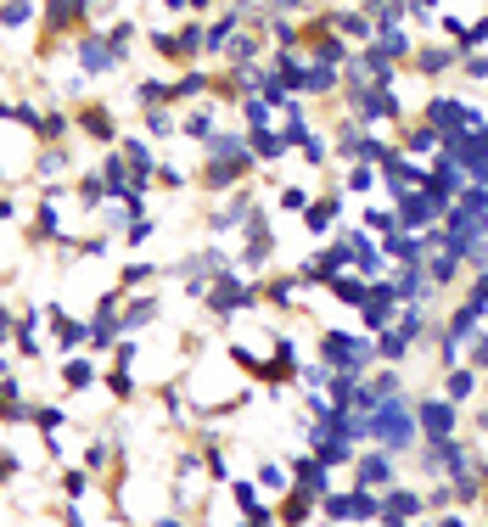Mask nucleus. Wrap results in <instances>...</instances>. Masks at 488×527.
I'll use <instances>...</instances> for the list:
<instances>
[{
	"instance_id": "1",
	"label": "nucleus",
	"mask_w": 488,
	"mask_h": 527,
	"mask_svg": "<svg viewBox=\"0 0 488 527\" xmlns=\"http://www.w3.org/2000/svg\"><path fill=\"white\" fill-rule=\"evenodd\" d=\"M152 51L163 62H197L202 57V23H180V29H152Z\"/></svg>"
},
{
	"instance_id": "2",
	"label": "nucleus",
	"mask_w": 488,
	"mask_h": 527,
	"mask_svg": "<svg viewBox=\"0 0 488 527\" xmlns=\"http://www.w3.org/2000/svg\"><path fill=\"white\" fill-rule=\"evenodd\" d=\"M73 62H79V73L85 79H101V73H113L118 62H113V51H107V34L101 29H73Z\"/></svg>"
},
{
	"instance_id": "3",
	"label": "nucleus",
	"mask_w": 488,
	"mask_h": 527,
	"mask_svg": "<svg viewBox=\"0 0 488 527\" xmlns=\"http://www.w3.org/2000/svg\"><path fill=\"white\" fill-rule=\"evenodd\" d=\"M73 129H79L85 141H96V146H118V118H113V107H107V101L79 107V113H73Z\"/></svg>"
},
{
	"instance_id": "4",
	"label": "nucleus",
	"mask_w": 488,
	"mask_h": 527,
	"mask_svg": "<svg viewBox=\"0 0 488 527\" xmlns=\"http://www.w3.org/2000/svg\"><path fill=\"white\" fill-rule=\"evenodd\" d=\"M432 219H444V202L432 197L427 186H421V191H404V197H399V225L404 230H427Z\"/></svg>"
},
{
	"instance_id": "5",
	"label": "nucleus",
	"mask_w": 488,
	"mask_h": 527,
	"mask_svg": "<svg viewBox=\"0 0 488 527\" xmlns=\"http://www.w3.org/2000/svg\"><path fill=\"white\" fill-rule=\"evenodd\" d=\"M399 483V466H393L388 449L376 455H354V488H393Z\"/></svg>"
},
{
	"instance_id": "6",
	"label": "nucleus",
	"mask_w": 488,
	"mask_h": 527,
	"mask_svg": "<svg viewBox=\"0 0 488 527\" xmlns=\"http://www.w3.org/2000/svg\"><path fill=\"white\" fill-rule=\"evenodd\" d=\"M416 427H421V438H449V432H455V404L449 399H416Z\"/></svg>"
},
{
	"instance_id": "7",
	"label": "nucleus",
	"mask_w": 488,
	"mask_h": 527,
	"mask_svg": "<svg viewBox=\"0 0 488 527\" xmlns=\"http://www.w3.org/2000/svg\"><path fill=\"white\" fill-rule=\"evenodd\" d=\"M247 152H253V163H275V157H287L292 141H287V129H247Z\"/></svg>"
},
{
	"instance_id": "8",
	"label": "nucleus",
	"mask_w": 488,
	"mask_h": 527,
	"mask_svg": "<svg viewBox=\"0 0 488 527\" xmlns=\"http://www.w3.org/2000/svg\"><path fill=\"white\" fill-rule=\"evenodd\" d=\"M421 511H427V494H416V488H399V483H393L388 494H382V516H399V522H416Z\"/></svg>"
},
{
	"instance_id": "9",
	"label": "nucleus",
	"mask_w": 488,
	"mask_h": 527,
	"mask_svg": "<svg viewBox=\"0 0 488 527\" xmlns=\"http://www.w3.org/2000/svg\"><path fill=\"white\" fill-rule=\"evenodd\" d=\"M62 174H68V146H45L40 157H34V180L45 186H62Z\"/></svg>"
},
{
	"instance_id": "10",
	"label": "nucleus",
	"mask_w": 488,
	"mask_h": 527,
	"mask_svg": "<svg viewBox=\"0 0 488 527\" xmlns=\"http://www.w3.org/2000/svg\"><path fill=\"white\" fill-rule=\"evenodd\" d=\"M158 320V298H130L118 303V331H146Z\"/></svg>"
},
{
	"instance_id": "11",
	"label": "nucleus",
	"mask_w": 488,
	"mask_h": 527,
	"mask_svg": "<svg viewBox=\"0 0 488 527\" xmlns=\"http://www.w3.org/2000/svg\"><path fill=\"white\" fill-rule=\"evenodd\" d=\"M135 40H141V23H135V17H118L113 29H107V51H113L118 68L130 62V45H135Z\"/></svg>"
},
{
	"instance_id": "12",
	"label": "nucleus",
	"mask_w": 488,
	"mask_h": 527,
	"mask_svg": "<svg viewBox=\"0 0 488 527\" xmlns=\"http://www.w3.org/2000/svg\"><path fill=\"white\" fill-rule=\"evenodd\" d=\"M331 225H337V191L303 208V230H309V236H331Z\"/></svg>"
},
{
	"instance_id": "13",
	"label": "nucleus",
	"mask_w": 488,
	"mask_h": 527,
	"mask_svg": "<svg viewBox=\"0 0 488 527\" xmlns=\"http://www.w3.org/2000/svg\"><path fill=\"white\" fill-rule=\"evenodd\" d=\"M34 135H40L45 146H68V135H73V118L51 107V113H40V124H34Z\"/></svg>"
},
{
	"instance_id": "14",
	"label": "nucleus",
	"mask_w": 488,
	"mask_h": 527,
	"mask_svg": "<svg viewBox=\"0 0 488 527\" xmlns=\"http://www.w3.org/2000/svg\"><path fill=\"white\" fill-rule=\"evenodd\" d=\"M62 359H68V365H62V387H68V393L96 382V359H85V354H62Z\"/></svg>"
},
{
	"instance_id": "15",
	"label": "nucleus",
	"mask_w": 488,
	"mask_h": 527,
	"mask_svg": "<svg viewBox=\"0 0 488 527\" xmlns=\"http://www.w3.org/2000/svg\"><path fill=\"white\" fill-rule=\"evenodd\" d=\"M146 135H152V141L180 135V107H146Z\"/></svg>"
},
{
	"instance_id": "16",
	"label": "nucleus",
	"mask_w": 488,
	"mask_h": 527,
	"mask_svg": "<svg viewBox=\"0 0 488 527\" xmlns=\"http://www.w3.org/2000/svg\"><path fill=\"white\" fill-rule=\"evenodd\" d=\"M34 12H40V0H0V29H23L34 23Z\"/></svg>"
},
{
	"instance_id": "17",
	"label": "nucleus",
	"mask_w": 488,
	"mask_h": 527,
	"mask_svg": "<svg viewBox=\"0 0 488 527\" xmlns=\"http://www.w3.org/2000/svg\"><path fill=\"white\" fill-rule=\"evenodd\" d=\"M259 488H264L270 499H281V494L292 488V471H287V466H275V460H259Z\"/></svg>"
},
{
	"instance_id": "18",
	"label": "nucleus",
	"mask_w": 488,
	"mask_h": 527,
	"mask_svg": "<svg viewBox=\"0 0 488 527\" xmlns=\"http://www.w3.org/2000/svg\"><path fill=\"white\" fill-rule=\"evenodd\" d=\"M404 152H416V157H427V152H444V135L432 124H416L410 135H404Z\"/></svg>"
},
{
	"instance_id": "19",
	"label": "nucleus",
	"mask_w": 488,
	"mask_h": 527,
	"mask_svg": "<svg viewBox=\"0 0 488 527\" xmlns=\"http://www.w3.org/2000/svg\"><path fill=\"white\" fill-rule=\"evenodd\" d=\"M449 376V404H472V393H477V371H444Z\"/></svg>"
},
{
	"instance_id": "20",
	"label": "nucleus",
	"mask_w": 488,
	"mask_h": 527,
	"mask_svg": "<svg viewBox=\"0 0 488 527\" xmlns=\"http://www.w3.org/2000/svg\"><path fill=\"white\" fill-rule=\"evenodd\" d=\"M79 466H85L90 477H101V471L113 466V443H107V438H96V443L85 449V460H79Z\"/></svg>"
},
{
	"instance_id": "21",
	"label": "nucleus",
	"mask_w": 488,
	"mask_h": 527,
	"mask_svg": "<svg viewBox=\"0 0 488 527\" xmlns=\"http://www.w3.org/2000/svg\"><path fill=\"white\" fill-rule=\"evenodd\" d=\"M371 186H376V163H348L343 191H371Z\"/></svg>"
},
{
	"instance_id": "22",
	"label": "nucleus",
	"mask_w": 488,
	"mask_h": 527,
	"mask_svg": "<svg viewBox=\"0 0 488 527\" xmlns=\"http://www.w3.org/2000/svg\"><path fill=\"white\" fill-rule=\"evenodd\" d=\"M365 230L388 236V230H399V214H393V208H365Z\"/></svg>"
},
{
	"instance_id": "23",
	"label": "nucleus",
	"mask_w": 488,
	"mask_h": 527,
	"mask_svg": "<svg viewBox=\"0 0 488 527\" xmlns=\"http://www.w3.org/2000/svg\"><path fill=\"white\" fill-rule=\"evenodd\" d=\"M455 57H460V51H444V45H432V51H421V73H444Z\"/></svg>"
},
{
	"instance_id": "24",
	"label": "nucleus",
	"mask_w": 488,
	"mask_h": 527,
	"mask_svg": "<svg viewBox=\"0 0 488 527\" xmlns=\"http://www.w3.org/2000/svg\"><path fill=\"white\" fill-rule=\"evenodd\" d=\"M158 281V264H124V275H118V286H146Z\"/></svg>"
},
{
	"instance_id": "25",
	"label": "nucleus",
	"mask_w": 488,
	"mask_h": 527,
	"mask_svg": "<svg viewBox=\"0 0 488 527\" xmlns=\"http://www.w3.org/2000/svg\"><path fill=\"white\" fill-rule=\"evenodd\" d=\"M62 488H68V499H85V494H90V471H85V466L68 471V477H62Z\"/></svg>"
},
{
	"instance_id": "26",
	"label": "nucleus",
	"mask_w": 488,
	"mask_h": 527,
	"mask_svg": "<svg viewBox=\"0 0 488 527\" xmlns=\"http://www.w3.org/2000/svg\"><path fill=\"white\" fill-rule=\"evenodd\" d=\"M12 337H17V314L0 303V348H12Z\"/></svg>"
},
{
	"instance_id": "27",
	"label": "nucleus",
	"mask_w": 488,
	"mask_h": 527,
	"mask_svg": "<svg viewBox=\"0 0 488 527\" xmlns=\"http://www.w3.org/2000/svg\"><path fill=\"white\" fill-rule=\"evenodd\" d=\"M107 387H113L118 399H130V393H135V376L130 371H113V376H107Z\"/></svg>"
},
{
	"instance_id": "28",
	"label": "nucleus",
	"mask_w": 488,
	"mask_h": 527,
	"mask_svg": "<svg viewBox=\"0 0 488 527\" xmlns=\"http://www.w3.org/2000/svg\"><path fill=\"white\" fill-rule=\"evenodd\" d=\"M281 208H287V214H303V208H309V197H303L298 186H287V191H281Z\"/></svg>"
},
{
	"instance_id": "29",
	"label": "nucleus",
	"mask_w": 488,
	"mask_h": 527,
	"mask_svg": "<svg viewBox=\"0 0 488 527\" xmlns=\"http://www.w3.org/2000/svg\"><path fill=\"white\" fill-rule=\"evenodd\" d=\"M472 371H477V376L488 371V337H477V342H472Z\"/></svg>"
},
{
	"instance_id": "30",
	"label": "nucleus",
	"mask_w": 488,
	"mask_h": 527,
	"mask_svg": "<svg viewBox=\"0 0 488 527\" xmlns=\"http://www.w3.org/2000/svg\"><path fill=\"white\" fill-rule=\"evenodd\" d=\"M12 219H17V202H12V197H0V230L12 225Z\"/></svg>"
},
{
	"instance_id": "31",
	"label": "nucleus",
	"mask_w": 488,
	"mask_h": 527,
	"mask_svg": "<svg viewBox=\"0 0 488 527\" xmlns=\"http://www.w3.org/2000/svg\"><path fill=\"white\" fill-rule=\"evenodd\" d=\"M438 527H472V522H466L460 511H444V516H438Z\"/></svg>"
},
{
	"instance_id": "32",
	"label": "nucleus",
	"mask_w": 488,
	"mask_h": 527,
	"mask_svg": "<svg viewBox=\"0 0 488 527\" xmlns=\"http://www.w3.org/2000/svg\"><path fill=\"white\" fill-rule=\"evenodd\" d=\"M152 527H191V522H186V516H174V511H169V516H158Z\"/></svg>"
},
{
	"instance_id": "33",
	"label": "nucleus",
	"mask_w": 488,
	"mask_h": 527,
	"mask_svg": "<svg viewBox=\"0 0 488 527\" xmlns=\"http://www.w3.org/2000/svg\"><path fill=\"white\" fill-rule=\"evenodd\" d=\"M191 12H197V17H208V12H214V0H191Z\"/></svg>"
},
{
	"instance_id": "34",
	"label": "nucleus",
	"mask_w": 488,
	"mask_h": 527,
	"mask_svg": "<svg viewBox=\"0 0 488 527\" xmlns=\"http://www.w3.org/2000/svg\"><path fill=\"white\" fill-rule=\"evenodd\" d=\"M416 12H438V0H416Z\"/></svg>"
},
{
	"instance_id": "35",
	"label": "nucleus",
	"mask_w": 488,
	"mask_h": 527,
	"mask_svg": "<svg viewBox=\"0 0 488 527\" xmlns=\"http://www.w3.org/2000/svg\"><path fill=\"white\" fill-rule=\"evenodd\" d=\"M230 6H242V12H253V6H259V0H230Z\"/></svg>"
}]
</instances>
